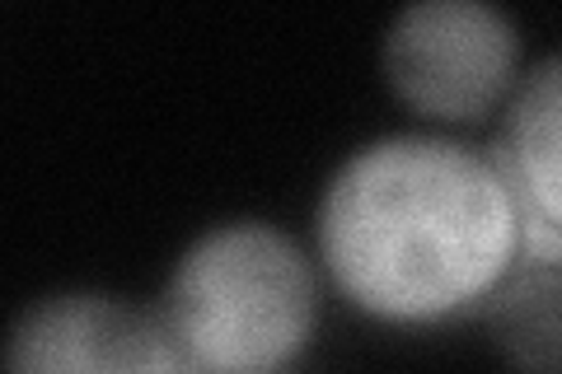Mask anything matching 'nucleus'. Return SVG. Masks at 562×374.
Segmentation results:
<instances>
[{
	"label": "nucleus",
	"instance_id": "nucleus-1",
	"mask_svg": "<svg viewBox=\"0 0 562 374\" xmlns=\"http://www.w3.org/2000/svg\"><path fill=\"white\" fill-rule=\"evenodd\" d=\"M314 253L357 314L390 328H436L492 305L525 262V235L487 150L394 132L328 173Z\"/></svg>",
	"mask_w": 562,
	"mask_h": 374
},
{
	"label": "nucleus",
	"instance_id": "nucleus-6",
	"mask_svg": "<svg viewBox=\"0 0 562 374\" xmlns=\"http://www.w3.org/2000/svg\"><path fill=\"white\" fill-rule=\"evenodd\" d=\"M483 318L516 374H562V262H520Z\"/></svg>",
	"mask_w": 562,
	"mask_h": 374
},
{
	"label": "nucleus",
	"instance_id": "nucleus-2",
	"mask_svg": "<svg viewBox=\"0 0 562 374\" xmlns=\"http://www.w3.org/2000/svg\"><path fill=\"white\" fill-rule=\"evenodd\" d=\"M192 374H281L319 328V262L268 220H225L192 239L160 295Z\"/></svg>",
	"mask_w": 562,
	"mask_h": 374
},
{
	"label": "nucleus",
	"instance_id": "nucleus-5",
	"mask_svg": "<svg viewBox=\"0 0 562 374\" xmlns=\"http://www.w3.org/2000/svg\"><path fill=\"white\" fill-rule=\"evenodd\" d=\"M487 155L520 211L525 262H562V47L520 70Z\"/></svg>",
	"mask_w": 562,
	"mask_h": 374
},
{
	"label": "nucleus",
	"instance_id": "nucleus-3",
	"mask_svg": "<svg viewBox=\"0 0 562 374\" xmlns=\"http://www.w3.org/2000/svg\"><path fill=\"white\" fill-rule=\"evenodd\" d=\"M380 66L403 109L479 122L502 113L520 80V29L487 0H417L384 29Z\"/></svg>",
	"mask_w": 562,
	"mask_h": 374
},
{
	"label": "nucleus",
	"instance_id": "nucleus-4",
	"mask_svg": "<svg viewBox=\"0 0 562 374\" xmlns=\"http://www.w3.org/2000/svg\"><path fill=\"white\" fill-rule=\"evenodd\" d=\"M5 374H192L160 309L103 291L43 295L14 318Z\"/></svg>",
	"mask_w": 562,
	"mask_h": 374
}]
</instances>
